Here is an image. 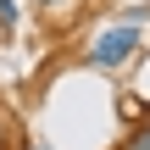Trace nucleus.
I'll use <instances>...</instances> for the list:
<instances>
[{
  "label": "nucleus",
  "mask_w": 150,
  "mask_h": 150,
  "mask_svg": "<svg viewBox=\"0 0 150 150\" xmlns=\"http://www.w3.org/2000/svg\"><path fill=\"white\" fill-rule=\"evenodd\" d=\"M0 150H11V117L0 111Z\"/></svg>",
  "instance_id": "obj_4"
},
{
  "label": "nucleus",
  "mask_w": 150,
  "mask_h": 150,
  "mask_svg": "<svg viewBox=\"0 0 150 150\" xmlns=\"http://www.w3.org/2000/svg\"><path fill=\"white\" fill-rule=\"evenodd\" d=\"M134 50H139V22H117V28H106V33L89 45V61H95V67H122Z\"/></svg>",
  "instance_id": "obj_1"
},
{
  "label": "nucleus",
  "mask_w": 150,
  "mask_h": 150,
  "mask_svg": "<svg viewBox=\"0 0 150 150\" xmlns=\"http://www.w3.org/2000/svg\"><path fill=\"white\" fill-rule=\"evenodd\" d=\"M0 28H17V6L11 0H0Z\"/></svg>",
  "instance_id": "obj_3"
},
{
  "label": "nucleus",
  "mask_w": 150,
  "mask_h": 150,
  "mask_svg": "<svg viewBox=\"0 0 150 150\" xmlns=\"http://www.w3.org/2000/svg\"><path fill=\"white\" fill-rule=\"evenodd\" d=\"M45 6H67V0H45Z\"/></svg>",
  "instance_id": "obj_5"
},
{
  "label": "nucleus",
  "mask_w": 150,
  "mask_h": 150,
  "mask_svg": "<svg viewBox=\"0 0 150 150\" xmlns=\"http://www.w3.org/2000/svg\"><path fill=\"white\" fill-rule=\"evenodd\" d=\"M28 150H50V145H28Z\"/></svg>",
  "instance_id": "obj_6"
},
{
  "label": "nucleus",
  "mask_w": 150,
  "mask_h": 150,
  "mask_svg": "<svg viewBox=\"0 0 150 150\" xmlns=\"http://www.w3.org/2000/svg\"><path fill=\"white\" fill-rule=\"evenodd\" d=\"M122 150H150V122H145V128H134V134L122 139Z\"/></svg>",
  "instance_id": "obj_2"
}]
</instances>
